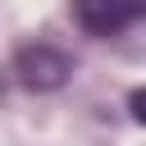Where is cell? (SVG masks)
I'll return each instance as SVG.
<instances>
[{"label": "cell", "mask_w": 146, "mask_h": 146, "mask_svg": "<svg viewBox=\"0 0 146 146\" xmlns=\"http://www.w3.org/2000/svg\"><path fill=\"white\" fill-rule=\"evenodd\" d=\"M141 9H146V0H73V14L91 36H114V32L132 27L141 18Z\"/></svg>", "instance_id": "6da1fadb"}, {"label": "cell", "mask_w": 146, "mask_h": 146, "mask_svg": "<svg viewBox=\"0 0 146 146\" xmlns=\"http://www.w3.org/2000/svg\"><path fill=\"white\" fill-rule=\"evenodd\" d=\"M18 73H23V82L36 87V91H55V87L73 73V64H68V55H59L55 46H27V50H18Z\"/></svg>", "instance_id": "7a4b0ae2"}]
</instances>
